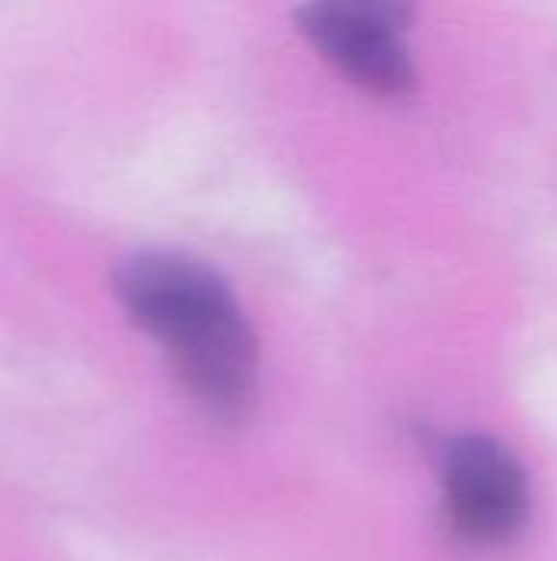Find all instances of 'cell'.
Returning a JSON list of instances; mask_svg holds the SVG:
<instances>
[{
	"mask_svg": "<svg viewBox=\"0 0 557 561\" xmlns=\"http://www.w3.org/2000/svg\"><path fill=\"white\" fill-rule=\"evenodd\" d=\"M125 316L154 339L181 391L217 421H240L256 401V335L227 286L200 260L144 250L115 266Z\"/></svg>",
	"mask_w": 557,
	"mask_h": 561,
	"instance_id": "1",
	"label": "cell"
},
{
	"mask_svg": "<svg viewBox=\"0 0 557 561\" xmlns=\"http://www.w3.org/2000/svg\"><path fill=\"white\" fill-rule=\"evenodd\" d=\"M443 519L450 533L479 549L512 542L529 519V477L492 437L463 434L440 460Z\"/></svg>",
	"mask_w": 557,
	"mask_h": 561,
	"instance_id": "3",
	"label": "cell"
},
{
	"mask_svg": "<svg viewBox=\"0 0 557 561\" xmlns=\"http://www.w3.org/2000/svg\"><path fill=\"white\" fill-rule=\"evenodd\" d=\"M305 39L355 85L378 95H404L417 85V69L404 43L410 7L391 0H328L299 13Z\"/></svg>",
	"mask_w": 557,
	"mask_h": 561,
	"instance_id": "2",
	"label": "cell"
}]
</instances>
